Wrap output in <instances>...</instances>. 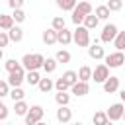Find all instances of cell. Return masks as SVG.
<instances>
[{
  "instance_id": "cell-1",
  "label": "cell",
  "mask_w": 125,
  "mask_h": 125,
  "mask_svg": "<svg viewBox=\"0 0 125 125\" xmlns=\"http://www.w3.org/2000/svg\"><path fill=\"white\" fill-rule=\"evenodd\" d=\"M43 62H45V57L41 53H27L21 59V66L25 70H39L43 68Z\"/></svg>"
},
{
  "instance_id": "cell-2",
  "label": "cell",
  "mask_w": 125,
  "mask_h": 125,
  "mask_svg": "<svg viewBox=\"0 0 125 125\" xmlns=\"http://www.w3.org/2000/svg\"><path fill=\"white\" fill-rule=\"evenodd\" d=\"M72 41H74L78 47H88V45H90V29H88L84 23L76 25V29L72 31Z\"/></svg>"
},
{
  "instance_id": "cell-3",
  "label": "cell",
  "mask_w": 125,
  "mask_h": 125,
  "mask_svg": "<svg viewBox=\"0 0 125 125\" xmlns=\"http://www.w3.org/2000/svg\"><path fill=\"white\" fill-rule=\"evenodd\" d=\"M43 115H45V109H43L41 105H31L29 111L25 113V123H27V125H37V123L43 119Z\"/></svg>"
},
{
  "instance_id": "cell-4",
  "label": "cell",
  "mask_w": 125,
  "mask_h": 125,
  "mask_svg": "<svg viewBox=\"0 0 125 125\" xmlns=\"http://www.w3.org/2000/svg\"><path fill=\"white\" fill-rule=\"evenodd\" d=\"M104 59H105V64H107L109 68H119V66L125 62V55H123V51L109 53V55H105Z\"/></svg>"
},
{
  "instance_id": "cell-5",
  "label": "cell",
  "mask_w": 125,
  "mask_h": 125,
  "mask_svg": "<svg viewBox=\"0 0 125 125\" xmlns=\"http://www.w3.org/2000/svg\"><path fill=\"white\" fill-rule=\"evenodd\" d=\"M25 80V68L23 66H18L16 70L8 72V84L14 88V86H21V82Z\"/></svg>"
},
{
  "instance_id": "cell-6",
  "label": "cell",
  "mask_w": 125,
  "mask_h": 125,
  "mask_svg": "<svg viewBox=\"0 0 125 125\" xmlns=\"http://www.w3.org/2000/svg\"><path fill=\"white\" fill-rule=\"evenodd\" d=\"M117 25L115 23H107V25H104V29H102V35H100V41L102 43H113V39H115V35H117Z\"/></svg>"
},
{
  "instance_id": "cell-7",
  "label": "cell",
  "mask_w": 125,
  "mask_h": 125,
  "mask_svg": "<svg viewBox=\"0 0 125 125\" xmlns=\"http://www.w3.org/2000/svg\"><path fill=\"white\" fill-rule=\"evenodd\" d=\"M123 111H125V104L123 102H117V104H111L105 113H107L109 121H119V119H123Z\"/></svg>"
},
{
  "instance_id": "cell-8",
  "label": "cell",
  "mask_w": 125,
  "mask_h": 125,
  "mask_svg": "<svg viewBox=\"0 0 125 125\" xmlns=\"http://www.w3.org/2000/svg\"><path fill=\"white\" fill-rule=\"evenodd\" d=\"M107 76H109V66H107L105 62H104V64H98V66L92 70V78H94V82H98V84H104Z\"/></svg>"
},
{
  "instance_id": "cell-9",
  "label": "cell",
  "mask_w": 125,
  "mask_h": 125,
  "mask_svg": "<svg viewBox=\"0 0 125 125\" xmlns=\"http://www.w3.org/2000/svg\"><path fill=\"white\" fill-rule=\"evenodd\" d=\"M119 90V78L117 76H107L104 82V92L105 94H115Z\"/></svg>"
},
{
  "instance_id": "cell-10",
  "label": "cell",
  "mask_w": 125,
  "mask_h": 125,
  "mask_svg": "<svg viewBox=\"0 0 125 125\" xmlns=\"http://www.w3.org/2000/svg\"><path fill=\"white\" fill-rule=\"evenodd\" d=\"M70 90H72V94H74V96L82 98V96H86V94L90 92V86H88V82H84V80H78V82H74V84L70 86Z\"/></svg>"
},
{
  "instance_id": "cell-11",
  "label": "cell",
  "mask_w": 125,
  "mask_h": 125,
  "mask_svg": "<svg viewBox=\"0 0 125 125\" xmlns=\"http://www.w3.org/2000/svg\"><path fill=\"white\" fill-rule=\"evenodd\" d=\"M72 119V109H68V105H59L57 109V121L59 123H68Z\"/></svg>"
},
{
  "instance_id": "cell-12",
  "label": "cell",
  "mask_w": 125,
  "mask_h": 125,
  "mask_svg": "<svg viewBox=\"0 0 125 125\" xmlns=\"http://www.w3.org/2000/svg\"><path fill=\"white\" fill-rule=\"evenodd\" d=\"M57 43H61V45H70V43H72V31H68L66 27L59 29V31H57Z\"/></svg>"
},
{
  "instance_id": "cell-13",
  "label": "cell",
  "mask_w": 125,
  "mask_h": 125,
  "mask_svg": "<svg viewBox=\"0 0 125 125\" xmlns=\"http://www.w3.org/2000/svg\"><path fill=\"white\" fill-rule=\"evenodd\" d=\"M8 35H10V41L20 43V41L23 39V29H21L20 25H12V27L8 29Z\"/></svg>"
},
{
  "instance_id": "cell-14",
  "label": "cell",
  "mask_w": 125,
  "mask_h": 125,
  "mask_svg": "<svg viewBox=\"0 0 125 125\" xmlns=\"http://www.w3.org/2000/svg\"><path fill=\"white\" fill-rule=\"evenodd\" d=\"M88 55H90L92 59H96V61H100V59H104V57H105V53H104V47H100L98 43H94V45H88Z\"/></svg>"
},
{
  "instance_id": "cell-15",
  "label": "cell",
  "mask_w": 125,
  "mask_h": 125,
  "mask_svg": "<svg viewBox=\"0 0 125 125\" xmlns=\"http://www.w3.org/2000/svg\"><path fill=\"white\" fill-rule=\"evenodd\" d=\"M43 43L45 45H55L57 43V29L55 27H49L43 31Z\"/></svg>"
},
{
  "instance_id": "cell-16",
  "label": "cell",
  "mask_w": 125,
  "mask_h": 125,
  "mask_svg": "<svg viewBox=\"0 0 125 125\" xmlns=\"http://www.w3.org/2000/svg\"><path fill=\"white\" fill-rule=\"evenodd\" d=\"M98 23H100V18H98L94 12H92V14H86V18H84V25H86L88 29H96Z\"/></svg>"
},
{
  "instance_id": "cell-17",
  "label": "cell",
  "mask_w": 125,
  "mask_h": 125,
  "mask_svg": "<svg viewBox=\"0 0 125 125\" xmlns=\"http://www.w3.org/2000/svg\"><path fill=\"white\" fill-rule=\"evenodd\" d=\"M14 111H16V115L25 117V113L29 111V105H27L23 100H18V102H14Z\"/></svg>"
},
{
  "instance_id": "cell-18",
  "label": "cell",
  "mask_w": 125,
  "mask_h": 125,
  "mask_svg": "<svg viewBox=\"0 0 125 125\" xmlns=\"http://www.w3.org/2000/svg\"><path fill=\"white\" fill-rule=\"evenodd\" d=\"M39 80H41V76H39L37 70H27V72H25V82H27L29 86H37Z\"/></svg>"
},
{
  "instance_id": "cell-19",
  "label": "cell",
  "mask_w": 125,
  "mask_h": 125,
  "mask_svg": "<svg viewBox=\"0 0 125 125\" xmlns=\"http://www.w3.org/2000/svg\"><path fill=\"white\" fill-rule=\"evenodd\" d=\"M55 102H57L59 105H68L70 96L66 94V90H57V94H55Z\"/></svg>"
},
{
  "instance_id": "cell-20",
  "label": "cell",
  "mask_w": 125,
  "mask_h": 125,
  "mask_svg": "<svg viewBox=\"0 0 125 125\" xmlns=\"http://www.w3.org/2000/svg\"><path fill=\"white\" fill-rule=\"evenodd\" d=\"M78 80H84V82L92 80V68H90L88 64H84V66L78 68Z\"/></svg>"
},
{
  "instance_id": "cell-21",
  "label": "cell",
  "mask_w": 125,
  "mask_h": 125,
  "mask_svg": "<svg viewBox=\"0 0 125 125\" xmlns=\"http://www.w3.org/2000/svg\"><path fill=\"white\" fill-rule=\"evenodd\" d=\"M37 86H39V90H41L43 94H47V92H51V90L55 88V82H53L51 78H41Z\"/></svg>"
},
{
  "instance_id": "cell-22",
  "label": "cell",
  "mask_w": 125,
  "mask_h": 125,
  "mask_svg": "<svg viewBox=\"0 0 125 125\" xmlns=\"http://www.w3.org/2000/svg\"><path fill=\"white\" fill-rule=\"evenodd\" d=\"M57 6L62 12H72L76 8V0H57Z\"/></svg>"
},
{
  "instance_id": "cell-23",
  "label": "cell",
  "mask_w": 125,
  "mask_h": 125,
  "mask_svg": "<svg viewBox=\"0 0 125 125\" xmlns=\"http://www.w3.org/2000/svg\"><path fill=\"white\" fill-rule=\"evenodd\" d=\"M57 64H59V61L57 59H45V62H43V70L47 72V74H51V72H55L57 70Z\"/></svg>"
},
{
  "instance_id": "cell-24",
  "label": "cell",
  "mask_w": 125,
  "mask_h": 125,
  "mask_svg": "<svg viewBox=\"0 0 125 125\" xmlns=\"http://www.w3.org/2000/svg\"><path fill=\"white\" fill-rule=\"evenodd\" d=\"M12 25H14V18L12 16H6V14H0V29L8 31Z\"/></svg>"
},
{
  "instance_id": "cell-25",
  "label": "cell",
  "mask_w": 125,
  "mask_h": 125,
  "mask_svg": "<svg viewBox=\"0 0 125 125\" xmlns=\"http://www.w3.org/2000/svg\"><path fill=\"white\" fill-rule=\"evenodd\" d=\"M94 123H96V125H107V123H109L107 113H105V111H96V113H94Z\"/></svg>"
},
{
  "instance_id": "cell-26",
  "label": "cell",
  "mask_w": 125,
  "mask_h": 125,
  "mask_svg": "<svg viewBox=\"0 0 125 125\" xmlns=\"http://www.w3.org/2000/svg\"><path fill=\"white\" fill-rule=\"evenodd\" d=\"M113 45H115L117 51H123L125 49V31H117V35L113 39Z\"/></svg>"
},
{
  "instance_id": "cell-27",
  "label": "cell",
  "mask_w": 125,
  "mask_h": 125,
  "mask_svg": "<svg viewBox=\"0 0 125 125\" xmlns=\"http://www.w3.org/2000/svg\"><path fill=\"white\" fill-rule=\"evenodd\" d=\"M94 14H96V16L100 18V20H107V18H109V14H111V10H109V8H107V6L104 4V6H98Z\"/></svg>"
},
{
  "instance_id": "cell-28",
  "label": "cell",
  "mask_w": 125,
  "mask_h": 125,
  "mask_svg": "<svg viewBox=\"0 0 125 125\" xmlns=\"http://www.w3.org/2000/svg\"><path fill=\"white\" fill-rule=\"evenodd\" d=\"M84 18H86V14H84L82 10H78V8H74V10H72V21H74V25L84 23Z\"/></svg>"
},
{
  "instance_id": "cell-29",
  "label": "cell",
  "mask_w": 125,
  "mask_h": 125,
  "mask_svg": "<svg viewBox=\"0 0 125 125\" xmlns=\"http://www.w3.org/2000/svg\"><path fill=\"white\" fill-rule=\"evenodd\" d=\"M23 96H25V92L21 90V86H14V88L10 90V98H12L14 102H18V100H23Z\"/></svg>"
},
{
  "instance_id": "cell-30",
  "label": "cell",
  "mask_w": 125,
  "mask_h": 125,
  "mask_svg": "<svg viewBox=\"0 0 125 125\" xmlns=\"http://www.w3.org/2000/svg\"><path fill=\"white\" fill-rule=\"evenodd\" d=\"M55 59L59 61V62H70V53L68 51H64V49H61V51H57V55H55Z\"/></svg>"
},
{
  "instance_id": "cell-31",
  "label": "cell",
  "mask_w": 125,
  "mask_h": 125,
  "mask_svg": "<svg viewBox=\"0 0 125 125\" xmlns=\"http://www.w3.org/2000/svg\"><path fill=\"white\" fill-rule=\"evenodd\" d=\"M62 78L72 86L74 82H78V72H74V70H66V72H62Z\"/></svg>"
},
{
  "instance_id": "cell-32",
  "label": "cell",
  "mask_w": 125,
  "mask_h": 125,
  "mask_svg": "<svg viewBox=\"0 0 125 125\" xmlns=\"http://www.w3.org/2000/svg\"><path fill=\"white\" fill-rule=\"evenodd\" d=\"M12 18H14L16 23H21V21H25V12H23L21 8H16V10L12 12Z\"/></svg>"
},
{
  "instance_id": "cell-33",
  "label": "cell",
  "mask_w": 125,
  "mask_h": 125,
  "mask_svg": "<svg viewBox=\"0 0 125 125\" xmlns=\"http://www.w3.org/2000/svg\"><path fill=\"white\" fill-rule=\"evenodd\" d=\"M111 12H119L121 8H123V0H107V4H105Z\"/></svg>"
},
{
  "instance_id": "cell-34",
  "label": "cell",
  "mask_w": 125,
  "mask_h": 125,
  "mask_svg": "<svg viewBox=\"0 0 125 125\" xmlns=\"http://www.w3.org/2000/svg\"><path fill=\"white\" fill-rule=\"evenodd\" d=\"M51 27H55L57 31L62 29V27H64V18H62V16H55L53 21H51Z\"/></svg>"
},
{
  "instance_id": "cell-35",
  "label": "cell",
  "mask_w": 125,
  "mask_h": 125,
  "mask_svg": "<svg viewBox=\"0 0 125 125\" xmlns=\"http://www.w3.org/2000/svg\"><path fill=\"white\" fill-rule=\"evenodd\" d=\"M10 90H12V86L8 84V80H0V98L10 96Z\"/></svg>"
},
{
  "instance_id": "cell-36",
  "label": "cell",
  "mask_w": 125,
  "mask_h": 125,
  "mask_svg": "<svg viewBox=\"0 0 125 125\" xmlns=\"http://www.w3.org/2000/svg\"><path fill=\"white\" fill-rule=\"evenodd\" d=\"M76 8H78V10H82L84 14H92V12H94L88 0H82V2H78V4H76Z\"/></svg>"
},
{
  "instance_id": "cell-37",
  "label": "cell",
  "mask_w": 125,
  "mask_h": 125,
  "mask_svg": "<svg viewBox=\"0 0 125 125\" xmlns=\"http://www.w3.org/2000/svg\"><path fill=\"white\" fill-rule=\"evenodd\" d=\"M4 66H6V70H8V72H12V70H16L18 66H21V62H18L16 59H8V61L4 62Z\"/></svg>"
},
{
  "instance_id": "cell-38",
  "label": "cell",
  "mask_w": 125,
  "mask_h": 125,
  "mask_svg": "<svg viewBox=\"0 0 125 125\" xmlns=\"http://www.w3.org/2000/svg\"><path fill=\"white\" fill-rule=\"evenodd\" d=\"M55 88H57V90H68V88H70V84L61 76V78H57V80H55Z\"/></svg>"
},
{
  "instance_id": "cell-39",
  "label": "cell",
  "mask_w": 125,
  "mask_h": 125,
  "mask_svg": "<svg viewBox=\"0 0 125 125\" xmlns=\"http://www.w3.org/2000/svg\"><path fill=\"white\" fill-rule=\"evenodd\" d=\"M8 43H10V35H8L6 31H2V29H0V47H6Z\"/></svg>"
},
{
  "instance_id": "cell-40",
  "label": "cell",
  "mask_w": 125,
  "mask_h": 125,
  "mask_svg": "<svg viewBox=\"0 0 125 125\" xmlns=\"http://www.w3.org/2000/svg\"><path fill=\"white\" fill-rule=\"evenodd\" d=\"M23 2H25V0H8V6H10L12 10H16V8H23Z\"/></svg>"
},
{
  "instance_id": "cell-41",
  "label": "cell",
  "mask_w": 125,
  "mask_h": 125,
  "mask_svg": "<svg viewBox=\"0 0 125 125\" xmlns=\"http://www.w3.org/2000/svg\"><path fill=\"white\" fill-rule=\"evenodd\" d=\"M8 113H10L8 107H6L4 104H0V121H6V119H8Z\"/></svg>"
},
{
  "instance_id": "cell-42",
  "label": "cell",
  "mask_w": 125,
  "mask_h": 125,
  "mask_svg": "<svg viewBox=\"0 0 125 125\" xmlns=\"http://www.w3.org/2000/svg\"><path fill=\"white\" fill-rule=\"evenodd\" d=\"M119 96H121V102H123V104H125V90H123V92H121V94H119Z\"/></svg>"
},
{
  "instance_id": "cell-43",
  "label": "cell",
  "mask_w": 125,
  "mask_h": 125,
  "mask_svg": "<svg viewBox=\"0 0 125 125\" xmlns=\"http://www.w3.org/2000/svg\"><path fill=\"white\" fill-rule=\"evenodd\" d=\"M2 57H4V51H2V47H0V59H2Z\"/></svg>"
},
{
  "instance_id": "cell-44",
  "label": "cell",
  "mask_w": 125,
  "mask_h": 125,
  "mask_svg": "<svg viewBox=\"0 0 125 125\" xmlns=\"http://www.w3.org/2000/svg\"><path fill=\"white\" fill-rule=\"evenodd\" d=\"M123 121H125V111H123Z\"/></svg>"
},
{
  "instance_id": "cell-45",
  "label": "cell",
  "mask_w": 125,
  "mask_h": 125,
  "mask_svg": "<svg viewBox=\"0 0 125 125\" xmlns=\"http://www.w3.org/2000/svg\"><path fill=\"white\" fill-rule=\"evenodd\" d=\"M0 104H2V98H0Z\"/></svg>"
}]
</instances>
